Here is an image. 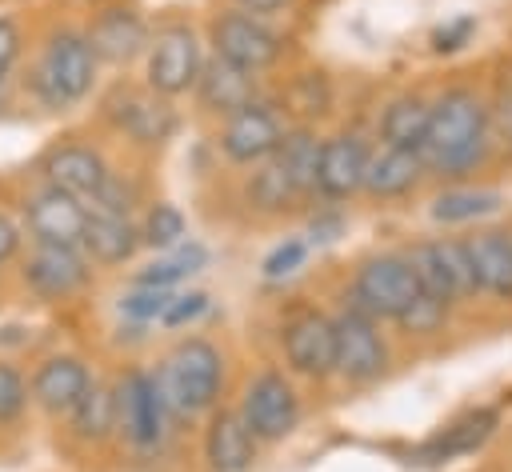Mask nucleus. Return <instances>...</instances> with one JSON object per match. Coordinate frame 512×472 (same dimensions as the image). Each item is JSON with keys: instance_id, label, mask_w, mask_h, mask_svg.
Masks as SVG:
<instances>
[{"instance_id": "obj_38", "label": "nucleus", "mask_w": 512, "mask_h": 472, "mask_svg": "<svg viewBox=\"0 0 512 472\" xmlns=\"http://www.w3.org/2000/svg\"><path fill=\"white\" fill-rule=\"evenodd\" d=\"M16 56H20V28H16V20L0 16V80L12 72Z\"/></svg>"}, {"instance_id": "obj_28", "label": "nucleus", "mask_w": 512, "mask_h": 472, "mask_svg": "<svg viewBox=\"0 0 512 472\" xmlns=\"http://www.w3.org/2000/svg\"><path fill=\"white\" fill-rule=\"evenodd\" d=\"M68 420H72V432H76L80 440H88V444L108 440V436L116 432V396H112V388L92 376L88 392H84L80 404L68 412Z\"/></svg>"}, {"instance_id": "obj_19", "label": "nucleus", "mask_w": 512, "mask_h": 472, "mask_svg": "<svg viewBox=\"0 0 512 472\" xmlns=\"http://www.w3.org/2000/svg\"><path fill=\"white\" fill-rule=\"evenodd\" d=\"M84 40L96 60L104 64H128L148 48V24L132 8H104L84 28Z\"/></svg>"}, {"instance_id": "obj_16", "label": "nucleus", "mask_w": 512, "mask_h": 472, "mask_svg": "<svg viewBox=\"0 0 512 472\" xmlns=\"http://www.w3.org/2000/svg\"><path fill=\"white\" fill-rule=\"evenodd\" d=\"M88 384H92L88 364L80 356L56 352V356H44L40 368L32 372L28 400H36V408L48 416H68L80 404V396L88 392Z\"/></svg>"}, {"instance_id": "obj_4", "label": "nucleus", "mask_w": 512, "mask_h": 472, "mask_svg": "<svg viewBox=\"0 0 512 472\" xmlns=\"http://www.w3.org/2000/svg\"><path fill=\"white\" fill-rule=\"evenodd\" d=\"M420 296V284L412 276V264L404 252H376L360 260L352 276V304L368 320H400L404 308Z\"/></svg>"}, {"instance_id": "obj_18", "label": "nucleus", "mask_w": 512, "mask_h": 472, "mask_svg": "<svg viewBox=\"0 0 512 472\" xmlns=\"http://www.w3.org/2000/svg\"><path fill=\"white\" fill-rule=\"evenodd\" d=\"M84 216L88 208L60 192V188H40L36 196H28V208H24V220H28V232L36 244H68V248H80V232H84Z\"/></svg>"}, {"instance_id": "obj_25", "label": "nucleus", "mask_w": 512, "mask_h": 472, "mask_svg": "<svg viewBox=\"0 0 512 472\" xmlns=\"http://www.w3.org/2000/svg\"><path fill=\"white\" fill-rule=\"evenodd\" d=\"M420 176H424V164H420L416 152L380 144V148L368 156L360 192H368L372 200H400V196H408V192L420 184Z\"/></svg>"}, {"instance_id": "obj_27", "label": "nucleus", "mask_w": 512, "mask_h": 472, "mask_svg": "<svg viewBox=\"0 0 512 472\" xmlns=\"http://www.w3.org/2000/svg\"><path fill=\"white\" fill-rule=\"evenodd\" d=\"M504 208V192L496 188H476V184H452L440 196H432V220L436 224H476L488 220Z\"/></svg>"}, {"instance_id": "obj_17", "label": "nucleus", "mask_w": 512, "mask_h": 472, "mask_svg": "<svg viewBox=\"0 0 512 472\" xmlns=\"http://www.w3.org/2000/svg\"><path fill=\"white\" fill-rule=\"evenodd\" d=\"M40 168H44V180L52 188L76 196L80 204H92L96 192L104 188V180L112 176L104 156L96 148H88V144H56V148H48Z\"/></svg>"}, {"instance_id": "obj_33", "label": "nucleus", "mask_w": 512, "mask_h": 472, "mask_svg": "<svg viewBox=\"0 0 512 472\" xmlns=\"http://www.w3.org/2000/svg\"><path fill=\"white\" fill-rule=\"evenodd\" d=\"M172 288H152V284H136L128 296H120V316H128L132 324H156L164 316Z\"/></svg>"}, {"instance_id": "obj_21", "label": "nucleus", "mask_w": 512, "mask_h": 472, "mask_svg": "<svg viewBox=\"0 0 512 472\" xmlns=\"http://www.w3.org/2000/svg\"><path fill=\"white\" fill-rule=\"evenodd\" d=\"M140 248V224H132V216H116V212H100L88 208L84 216V232H80V252L88 256V264H124L132 260Z\"/></svg>"}, {"instance_id": "obj_12", "label": "nucleus", "mask_w": 512, "mask_h": 472, "mask_svg": "<svg viewBox=\"0 0 512 472\" xmlns=\"http://www.w3.org/2000/svg\"><path fill=\"white\" fill-rule=\"evenodd\" d=\"M104 112L136 144H164L176 132V112L152 88H116L104 100Z\"/></svg>"}, {"instance_id": "obj_23", "label": "nucleus", "mask_w": 512, "mask_h": 472, "mask_svg": "<svg viewBox=\"0 0 512 472\" xmlns=\"http://www.w3.org/2000/svg\"><path fill=\"white\" fill-rule=\"evenodd\" d=\"M256 436L248 432L244 416L232 408L212 412L208 432H204V460L212 472H248L256 464Z\"/></svg>"}, {"instance_id": "obj_32", "label": "nucleus", "mask_w": 512, "mask_h": 472, "mask_svg": "<svg viewBox=\"0 0 512 472\" xmlns=\"http://www.w3.org/2000/svg\"><path fill=\"white\" fill-rule=\"evenodd\" d=\"M184 232H188L184 212H180L176 204L160 200V204L148 208V216H144V224H140V244H152V248L168 252V248H176V244L184 240Z\"/></svg>"}, {"instance_id": "obj_10", "label": "nucleus", "mask_w": 512, "mask_h": 472, "mask_svg": "<svg viewBox=\"0 0 512 472\" xmlns=\"http://www.w3.org/2000/svg\"><path fill=\"white\" fill-rule=\"evenodd\" d=\"M200 64H204L200 40H196V32L188 24H172V28L156 32V40H148L144 76H148V88L156 96H164V100L188 92L196 84V76H200Z\"/></svg>"}, {"instance_id": "obj_6", "label": "nucleus", "mask_w": 512, "mask_h": 472, "mask_svg": "<svg viewBox=\"0 0 512 472\" xmlns=\"http://www.w3.org/2000/svg\"><path fill=\"white\" fill-rule=\"evenodd\" d=\"M116 396V432L128 440V448L136 452H156L168 436V408L164 396L156 388V376L144 368H132L120 376V384H112Z\"/></svg>"}, {"instance_id": "obj_22", "label": "nucleus", "mask_w": 512, "mask_h": 472, "mask_svg": "<svg viewBox=\"0 0 512 472\" xmlns=\"http://www.w3.org/2000/svg\"><path fill=\"white\" fill-rule=\"evenodd\" d=\"M468 264L476 276V292L512 300V232L504 228H480L464 236Z\"/></svg>"}, {"instance_id": "obj_9", "label": "nucleus", "mask_w": 512, "mask_h": 472, "mask_svg": "<svg viewBox=\"0 0 512 472\" xmlns=\"http://www.w3.org/2000/svg\"><path fill=\"white\" fill-rule=\"evenodd\" d=\"M212 52L244 72H264L280 60L284 52V40L280 32H272L264 24V16H252V12H220L212 20Z\"/></svg>"}, {"instance_id": "obj_35", "label": "nucleus", "mask_w": 512, "mask_h": 472, "mask_svg": "<svg viewBox=\"0 0 512 472\" xmlns=\"http://www.w3.org/2000/svg\"><path fill=\"white\" fill-rule=\"evenodd\" d=\"M28 408V380L16 364L0 360V424H16Z\"/></svg>"}, {"instance_id": "obj_15", "label": "nucleus", "mask_w": 512, "mask_h": 472, "mask_svg": "<svg viewBox=\"0 0 512 472\" xmlns=\"http://www.w3.org/2000/svg\"><path fill=\"white\" fill-rule=\"evenodd\" d=\"M92 280V264L80 248L68 244H36L24 260V284L44 300H64Z\"/></svg>"}, {"instance_id": "obj_26", "label": "nucleus", "mask_w": 512, "mask_h": 472, "mask_svg": "<svg viewBox=\"0 0 512 472\" xmlns=\"http://www.w3.org/2000/svg\"><path fill=\"white\" fill-rule=\"evenodd\" d=\"M428 112H432V100H424L420 92H404V96L388 100L380 112V144L416 152L424 140V128H428Z\"/></svg>"}, {"instance_id": "obj_39", "label": "nucleus", "mask_w": 512, "mask_h": 472, "mask_svg": "<svg viewBox=\"0 0 512 472\" xmlns=\"http://www.w3.org/2000/svg\"><path fill=\"white\" fill-rule=\"evenodd\" d=\"M20 240H24V236H20V224H16V220H8V216L0 212V264H4V260H12V256L20 252Z\"/></svg>"}, {"instance_id": "obj_5", "label": "nucleus", "mask_w": 512, "mask_h": 472, "mask_svg": "<svg viewBox=\"0 0 512 472\" xmlns=\"http://www.w3.org/2000/svg\"><path fill=\"white\" fill-rule=\"evenodd\" d=\"M408 264H412V276L420 284L424 296L456 308L464 300L476 296V276H472V264H468V248H464V236H440V240H420L412 244L408 252Z\"/></svg>"}, {"instance_id": "obj_37", "label": "nucleus", "mask_w": 512, "mask_h": 472, "mask_svg": "<svg viewBox=\"0 0 512 472\" xmlns=\"http://www.w3.org/2000/svg\"><path fill=\"white\" fill-rule=\"evenodd\" d=\"M204 312H208V292H196V288L172 292L168 304H164L160 324H164V328H184V324H196Z\"/></svg>"}, {"instance_id": "obj_40", "label": "nucleus", "mask_w": 512, "mask_h": 472, "mask_svg": "<svg viewBox=\"0 0 512 472\" xmlns=\"http://www.w3.org/2000/svg\"><path fill=\"white\" fill-rule=\"evenodd\" d=\"M292 0H240V12H252V16H272L280 8H288Z\"/></svg>"}, {"instance_id": "obj_13", "label": "nucleus", "mask_w": 512, "mask_h": 472, "mask_svg": "<svg viewBox=\"0 0 512 472\" xmlns=\"http://www.w3.org/2000/svg\"><path fill=\"white\" fill-rule=\"evenodd\" d=\"M368 140L360 132H336L328 140H320L316 152V192L324 200H348L360 192L364 184V168H368Z\"/></svg>"}, {"instance_id": "obj_30", "label": "nucleus", "mask_w": 512, "mask_h": 472, "mask_svg": "<svg viewBox=\"0 0 512 472\" xmlns=\"http://www.w3.org/2000/svg\"><path fill=\"white\" fill-rule=\"evenodd\" d=\"M296 200H304V196L296 192V184L288 180V172L280 168V160L276 156L260 160L256 172H252V180H248V204L260 208V212H284Z\"/></svg>"}, {"instance_id": "obj_29", "label": "nucleus", "mask_w": 512, "mask_h": 472, "mask_svg": "<svg viewBox=\"0 0 512 472\" xmlns=\"http://www.w3.org/2000/svg\"><path fill=\"white\" fill-rule=\"evenodd\" d=\"M316 152H320V140H316L308 128H292V132H284L280 148L272 152V156L280 160V168L288 172V180L296 184L300 196L316 192Z\"/></svg>"}, {"instance_id": "obj_14", "label": "nucleus", "mask_w": 512, "mask_h": 472, "mask_svg": "<svg viewBox=\"0 0 512 472\" xmlns=\"http://www.w3.org/2000/svg\"><path fill=\"white\" fill-rule=\"evenodd\" d=\"M280 348L284 360L296 376L308 380H324L332 376V360H336V336H332V316L324 312H300L284 324L280 332Z\"/></svg>"}, {"instance_id": "obj_31", "label": "nucleus", "mask_w": 512, "mask_h": 472, "mask_svg": "<svg viewBox=\"0 0 512 472\" xmlns=\"http://www.w3.org/2000/svg\"><path fill=\"white\" fill-rule=\"evenodd\" d=\"M204 260H208V252H204L200 244H192V240H180L176 248H168L164 256H156L152 264H144V268L136 272V284L172 288V284L188 280L192 272H200V268H204Z\"/></svg>"}, {"instance_id": "obj_36", "label": "nucleus", "mask_w": 512, "mask_h": 472, "mask_svg": "<svg viewBox=\"0 0 512 472\" xmlns=\"http://www.w3.org/2000/svg\"><path fill=\"white\" fill-rule=\"evenodd\" d=\"M304 260H308V244L300 240V236H288V240H280L268 256H264V280H288V276H296L300 268H304Z\"/></svg>"}, {"instance_id": "obj_11", "label": "nucleus", "mask_w": 512, "mask_h": 472, "mask_svg": "<svg viewBox=\"0 0 512 472\" xmlns=\"http://www.w3.org/2000/svg\"><path fill=\"white\" fill-rule=\"evenodd\" d=\"M284 120L272 104L264 100H252L244 108H236L232 116H224V128H220V152L232 160V164H260L268 160L280 140H284Z\"/></svg>"}, {"instance_id": "obj_20", "label": "nucleus", "mask_w": 512, "mask_h": 472, "mask_svg": "<svg viewBox=\"0 0 512 472\" xmlns=\"http://www.w3.org/2000/svg\"><path fill=\"white\" fill-rule=\"evenodd\" d=\"M496 424H500L496 408H484V404L480 408H468V412H460L456 420H448L436 436H428L416 448V464H448V460H456L464 452H476L496 432Z\"/></svg>"}, {"instance_id": "obj_34", "label": "nucleus", "mask_w": 512, "mask_h": 472, "mask_svg": "<svg viewBox=\"0 0 512 472\" xmlns=\"http://www.w3.org/2000/svg\"><path fill=\"white\" fill-rule=\"evenodd\" d=\"M448 304H440V300H432V296H416L408 308H404V316L396 320L404 332H412V336H432V332H440L444 328V320H448Z\"/></svg>"}, {"instance_id": "obj_8", "label": "nucleus", "mask_w": 512, "mask_h": 472, "mask_svg": "<svg viewBox=\"0 0 512 472\" xmlns=\"http://www.w3.org/2000/svg\"><path fill=\"white\" fill-rule=\"evenodd\" d=\"M332 336H336L332 376H340L344 384H372L384 376L388 344L376 332V320H368L356 308H344L340 316H332Z\"/></svg>"}, {"instance_id": "obj_2", "label": "nucleus", "mask_w": 512, "mask_h": 472, "mask_svg": "<svg viewBox=\"0 0 512 472\" xmlns=\"http://www.w3.org/2000/svg\"><path fill=\"white\" fill-rule=\"evenodd\" d=\"M156 388L164 396L168 416L192 420L200 412H212L224 388V356L216 344L188 336L180 340L156 368Z\"/></svg>"}, {"instance_id": "obj_1", "label": "nucleus", "mask_w": 512, "mask_h": 472, "mask_svg": "<svg viewBox=\"0 0 512 472\" xmlns=\"http://www.w3.org/2000/svg\"><path fill=\"white\" fill-rule=\"evenodd\" d=\"M488 108L472 88H452L440 100H432L424 140L416 148L424 172L436 176H468L484 164L488 152Z\"/></svg>"}, {"instance_id": "obj_24", "label": "nucleus", "mask_w": 512, "mask_h": 472, "mask_svg": "<svg viewBox=\"0 0 512 472\" xmlns=\"http://www.w3.org/2000/svg\"><path fill=\"white\" fill-rule=\"evenodd\" d=\"M192 92H196L204 112L232 116L236 108L256 100V76L236 68V64H228V60H220V56H212V60L200 64V76H196Z\"/></svg>"}, {"instance_id": "obj_3", "label": "nucleus", "mask_w": 512, "mask_h": 472, "mask_svg": "<svg viewBox=\"0 0 512 472\" xmlns=\"http://www.w3.org/2000/svg\"><path fill=\"white\" fill-rule=\"evenodd\" d=\"M96 56L84 40V32H72V28H56L48 40H44V52L32 68V96L52 108V112H64L72 104H80L92 84H96Z\"/></svg>"}, {"instance_id": "obj_7", "label": "nucleus", "mask_w": 512, "mask_h": 472, "mask_svg": "<svg viewBox=\"0 0 512 472\" xmlns=\"http://www.w3.org/2000/svg\"><path fill=\"white\" fill-rule=\"evenodd\" d=\"M240 416L248 424V432L260 444H276L284 436L296 432L300 424V396L292 388V380L276 368H264L248 380L244 400H240Z\"/></svg>"}]
</instances>
